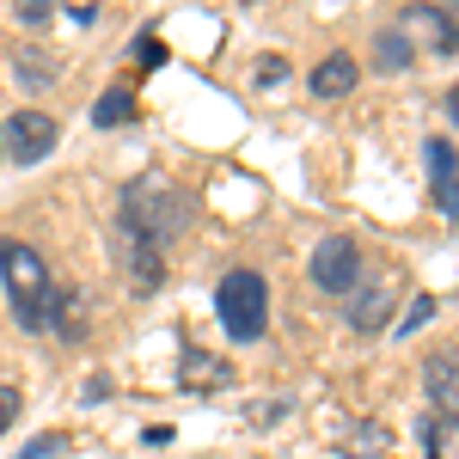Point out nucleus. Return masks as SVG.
<instances>
[{"mask_svg":"<svg viewBox=\"0 0 459 459\" xmlns=\"http://www.w3.org/2000/svg\"><path fill=\"white\" fill-rule=\"evenodd\" d=\"M123 221H129V233H135L142 246H172L178 233L190 227V203H184V190H172L166 178H147V184L129 190Z\"/></svg>","mask_w":459,"mask_h":459,"instance_id":"1","label":"nucleus"},{"mask_svg":"<svg viewBox=\"0 0 459 459\" xmlns=\"http://www.w3.org/2000/svg\"><path fill=\"white\" fill-rule=\"evenodd\" d=\"M214 313H221V331L233 343H257L264 325H270V288L257 270H227L221 288H214Z\"/></svg>","mask_w":459,"mask_h":459,"instance_id":"3","label":"nucleus"},{"mask_svg":"<svg viewBox=\"0 0 459 459\" xmlns=\"http://www.w3.org/2000/svg\"><path fill=\"white\" fill-rule=\"evenodd\" d=\"M423 153H429V178H435V209L454 214V142H447V135H435Z\"/></svg>","mask_w":459,"mask_h":459,"instance_id":"7","label":"nucleus"},{"mask_svg":"<svg viewBox=\"0 0 459 459\" xmlns=\"http://www.w3.org/2000/svg\"><path fill=\"white\" fill-rule=\"evenodd\" d=\"M380 68H392V74L411 68V43H404V31H380Z\"/></svg>","mask_w":459,"mask_h":459,"instance_id":"14","label":"nucleus"},{"mask_svg":"<svg viewBox=\"0 0 459 459\" xmlns=\"http://www.w3.org/2000/svg\"><path fill=\"white\" fill-rule=\"evenodd\" d=\"M13 417H19V392H13V386H0V435L13 429Z\"/></svg>","mask_w":459,"mask_h":459,"instance_id":"20","label":"nucleus"},{"mask_svg":"<svg viewBox=\"0 0 459 459\" xmlns=\"http://www.w3.org/2000/svg\"><path fill=\"white\" fill-rule=\"evenodd\" d=\"M423 435H429V459H454V441H459L454 417H429Z\"/></svg>","mask_w":459,"mask_h":459,"instance_id":"12","label":"nucleus"},{"mask_svg":"<svg viewBox=\"0 0 459 459\" xmlns=\"http://www.w3.org/2000/svg\"><path fill=\"white\" fill-rule=\"evenodd\" d=\"M135 62H142V68H160V62H166V43H160V37H142V43H135Z\"/></svg>","mask_w":459,"mask_h":459,"instance_id":"18","label":"nucleus"},{"mask_svg":"<svg viewBox=\"0 0 459 459\" xmlns=\"http://www.w3.org/2000/svg\"><path fill=\"white\" fill-rule=\"evenodd\" d=\"M13 13H19V19H25V25H49V6H43V0H19V6H13Z\"/></svg>","mask_w":459,"mask_h":459,"instance_id":"19","label":"nucleus"},{"mask_svg":"<svg viewBox=\"0 0 459 459\" xmlns=\"http://www.w3.org/2000/svg\"><path fill=\"white\" fill-rule=\"evenodd\" d=\"M380 447H386V429H380V423H361V429L350 435V454H355V459H374Z\"/></svg>","mask_w":459,"mask_h":459,"instance_id":"15","label":"nucleus"},{"mask_svg":"<svg viewBox=\"0 0 459 459\" xmlns=\"http://www.w3.org/2000/svg\"><path fill=\"white\" fill-rule=\"evenodd\" d=\"M178 380H184L190 392H209V386H227L233 374H227V361H214V355L190 350V355H184V368H178Z\"/></svg>","mask_w":459,"mask_h":459,"instance_id":"9","label":"nucleus"},{"mask_svg":"<svg viewBox=\"0 0 459 459\" xmlns=\"http://www.w3.org/2000/svg\"><path fill=\"white\" fill-rule=\"evenodd\" d=\"M429 398H435V417H454V350H441L429 361Z\"/></svg>","mask_w":459,"mask_h":459,"instance_id":"10","label":"nucleus"},{"mask_svg":"<svg viewBox=\"0 0 459 459\" xmlns=\"http://www.w3.org/2000/svg\"><path fill=\"white\" fill-rule=\"evenodd\" d=\"M0 276H6V300H13L19 325L43 331L49 325V270H43V257L25 239H0Z\"/></svg>","mask_w":459,"mask_h":459,"instance_id":"2","label":"nucleus"},{"mask_svg":"<svg viewBox=\"0 0 459 459\" xmlns=\"http://www.w3.org/2000/svg\"><path fill=\"white\" fill-rule=\"evenodd\" d=\"M37 56H43V49H19V80H25V86L56 80V68H49V62H37Z\"/></svg>","mask_w":459,"mask_h":459,"instance_id":"16","label":"nucleus"},{"mask_svg":"<svg viewBox=\"0 0 459 459\" xmlns=\"http://www.w3.org/2000/svg\"><path fill=\"white\" fill-rule=\"evenodd\" d=\"M429 318H435V294H417V307L404 313V325H398V337H411V331H423Z\"/></svg>","mask_w":459,"mask_h":459,"instance_id":"17","label":"nucleus"},{"mask_svg":"<svg viewBox=\"0 0 459 459\" xmlns=\"http://www.w3.org/2000/svg\"><path fill=\"white\" fill-rule=\"evenodd\" d=\"M313 282L325 294H350L361 282V251H355V239H325L313 251Z\"/></svg>","mask_w":459,"mask_h":459,"instance_id":"5","label":"nucleus"},{"mask_svg":"<svg viewBox=\"0 0 459 459\" xmlns=\"http://www.w3.org/2000/svg\"><path fill=\"white\" fill-rule=\"evenodd\" d=\"M129 270H135V282H142V288H160V276H166V264H160V246H142V239H135V257H129Z\"/></svg>","mask_w":459,"mask_h":459,"instance_id":"13","label":"nucleus"},{"mask_svg":"<svg viewBox=\"0 0 459 459\" xmlns=\"http://www.w3.org/2000/svg\"><path fill=\"white\" fill-rule=\"evenodd\" d=\"M62 447V435H37L31 447H19V459H43V454H56Z\"/></svg>","mask_w":459,"mask_h":459,"instance_id":"21","label":"nucleus"},{"mask_svg":"<svg viewBox=\"0 0 459 459\" xmlns=\"http://www.w3.org/2000/svg\"><path fill=\"white\" fill-rule=\"evenodd\" d=\"M355 80H361V74H355L350 56H325L313 68V92L318 99H343V92H355Z\"/></svg>","mask_w":459,"mask_h":459,"instance_id":"8","label":"nucleus"},{"mask_svg":"<svg viewBox=\"0 0 459 459\" xmlns=\"http://www.w3.org/2000/svg\"><path fill=\"white\" fill-rule=\"evenodd\" d=\"M0 147H6V160L37 166V160L56 147V117H43V110H13L6 129H0Z\"/></svg>","mask_w":459,"mask_h":459,"instance_id":"4","label":"nucleus"},{"mask_svg":"<svg viewBox=\"0 0 459 459\" xmlns=\"http://www.w3.org/2000/svg\"><path fill=\"white\" fill-rule=\"evenodd\" d=\"M288 74V62H276V56H270V62H264V68H257V80H264V86H276V80H282Z\"/></svg>","mask_w":459,"mask_h":459,"instance_id":"22","label":"nucleus"},{"mask_svg":"<svg viewBox=\"0 0 459 459\" xmlns=\"http://www.w3.org/2000/svg\"><path fill=\"white\" fill-rule=\"evenodd\" d=\"M350 325L355 331H386V318H392V294H386V282H355L350 288Z\"/></svg>","mask_w":459,"mask_h":459,"instance_id":"6","label":"nucleus"},{"mask_svg":"<svg viewBox=\"0 0 459 459\" xmlns=\"http://www.w3.org/2000/svg\"><path fill=\"white\" fill-rule=\"evenodd\" d=\"M92 123H105V129H123V123H135V92H129V86H110L105 99L92 105Z\"/></svg>","mask_w":459,"mask_h":459,"instance_id":"11","label":"nucleus"}]
</instances>
